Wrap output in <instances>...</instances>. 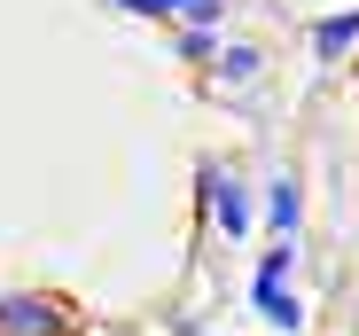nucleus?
Masks as SVG:
<instances>
[{
    "label": "nucleus",
    "mask_w": 359,
    "mask_h": 336,
    "mask_svg": "<svg viewBox=\"0 0 359 336\" xmlns=\"http://www.w3.org/2000/svg\"><path fill=\"white\" fill-rule=\"evenodd\" d=\"M344 47H359V8H344V16H328V24L313 32V55H320V63H336Z\"/></svg>",
    "instance_id": "5"
},
{
    "label": "nucleus",
    "mask_w": 359,
    "mask_h": 336,
    "mask_svg": "<svg viewBox=\"0 0 359 336\" xmlns=\"http://www.w3.org/2000/svg\"><path fill=\"white\" fill-rule=\"evenodd\" d=\"M297 219H305V188H297V173H281V180L266 188V227H273L281 243H297Z\"/></svg>",
    "instance_id": "4"
},
{
    "label": "nucleus",
    "mask_w": 359,
    "mask_h": 336,
    "mask_svg": "<svg viewBox=\"0 0 359 336\" xmlns=\"http://www.w3.org/2000/svg\"><path fill=\"white\" fill-rule=\"evenodd\" d=\"M203 196H211V219H219V235H250V196H243V180L226 173H203Z\"/></svg>",
    "instance_id": "3"
},
{
    "label": "nucleus",
    "mask_w": 359,
    "mask_h": 336,
    "mask_svg": "<svg viewBox=\"0 0 359 336\" xmlns=\"http://www.w3.org/2000/svg\"><path fill=\"white\" fill-rule=\"evenodd\" d=\"M0 336H79V313H71L63 297L16 290V297H0Z\"/></svg>",
    "instance_id": "2"
},
{
    "label": "nucleus",
    "mask_w": 359,
    "mask_h": 336,
    "mask_svg": "<svg viewBox=\"0 0 359 336\" xmlns=\"http://www.w3.org/2000/svg\"><path fill=\"white\" fill-rule=\"evenodd\" d=\"M164 16H180V24H203V32H219V24H226V0H164Z\"/></svg>",
    "instance_id": "7"
},
{
    "label": "nucleus",
    "mask_w": 359,
    "mask_h": 336,
    "mask_svg": "<svg viewBox=\"0 0 359 336\" xmlns=\"http://www.w3.org/2000/svg\"><path fill=\"white\" fill-rule=\"evenodd\" d=\"M351 79H359V71H351Z\"/></svg>",
    "instance_id": "9"
},
{
    "label": "nucleus",
    "mask_w": 359,
    "mask_h": 336,
    "mask_svg": "<svg viewBox=\"0 0 359 336\" xmlns=\"http://www.w3.org/2000/svg\"><path fill=\"white\" fill-rule=\"evenodd\" d=\"M258 71H266L258 47H219V55H211V79H234V86H243V79H258Z\"/></svg>",
    "instance_id": "6"
},
{
    "label": "nucleus",
    "mask_w": 359,
    "mask_h": 336,
    "mask_svg": "<svg viewBox=\"0 0 359 336\" xmlns=\"http://www.w3.org/2000/svg\"><path fill=\"white\" fill-rule=\"evenodd\" d=\"M117 8H133V16H156V24H164V0H117Z\"/></svg>",
    "instance_id": "8"
},
{
    "label": "nucleus",
    "mask_w": 359,
    "mask_h": 336,
    "mask_svg": "<svg viewBox=\"0 0 359 336\" xmlns=\"http://www.w3.org/2000/svg\"><path fill=\"white\" fill-rule=\"evenodd\" d=\"M289 266H297V243H273L266 266L250 274V305H258L273 328H305V305H297V290H289Z\"/></svg>",
    "instance_id": "1"
}]
</instances>
